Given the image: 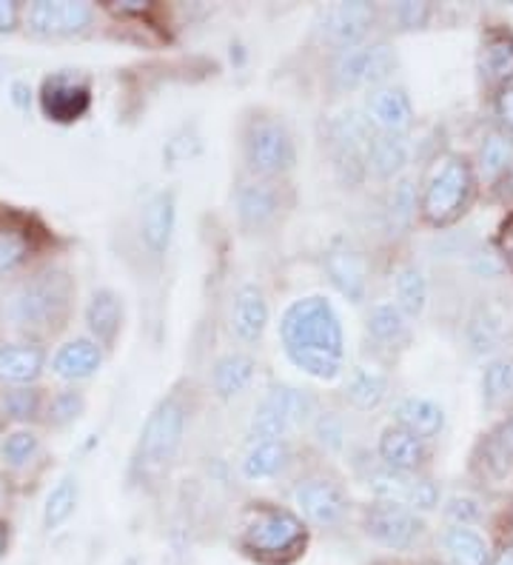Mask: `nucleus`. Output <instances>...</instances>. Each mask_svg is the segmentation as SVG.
I'll use <instances>...</instances> for the list:
<instances>
[{"mask_svg":"<svg viewBox=\"0 0 513 565\" xmlns=\"http://www.w3.org/2000/svg\"><path fill=\"white\" fill-rule=\"evenodd\" d=\"M124 565H140V559H137V557H129V559H126Z\"/></svg>","mask_w":513,"mask_h":565,"instance_id":"obj_54","label":"nucleus"},{"mask_svg":"<svg viewBox=\"0 0 513 565\" xmlns=\"http://www.w3.org/2000/svg\"><path fill=\"white\" fill-rule=\"evenodd\" d=\"M306 543V529L297 514L277 505H257L246 514L243 523V548L260 559H282L297 554Z\"/></svg>","mask_w":513,"mask_h":565,"instance_id":"obj_6","label":"nucleus"},{"mask_svg":"<svg viewBox=\"0 0 513 565\" xmlns=\"http://www.w3.org/2000/svg\"><path fill=\"white\" fill-rule=\"evenodd\" d=\"M29 243L18 232H0V275L14 271L26 260Z\"/></svg>","mask_w":513,"mask_h":565,"instance_id":"obj_42","label":"nucleus"},{"mask_svg":"<svg viewBox=\"0 0 513 565\" xmlns=\"http://www.w3.org/2000/svg\"><path fill=\"white\" fill-rule=\"evenodd\" d=\"M368 489L376 497V503L399 505L414 514H428L439 505V489L431 477L408 475V471L376 466L368 475Z\"/></svg>","mask_w":513,"mask_h":565,"instance_id":"obj_9","label":"nucleus"},{"mask_svg":"<svg viewBox=\"0 0 513 565\" xmlns=\"http://www.w3.org/2000/svg\"><path fill=\"white\" fill-rule=\"evenodd\" d=\"M3 412L12 417V420L29 423L34 420L38 414H43V401L41 392H34V388H12V392L3 394Z\"/></svg>","mask_w":513,"mask_h":565,"instance_id":"obj_41","label":"nucleus"},{"mask_svg":"<svg viewBox=\"0 0 513 565\" xmlns=\"http://www.w3.org/2000/svg\"><path fill=\"white\" fill-rule=\"evenodd\" d=\"M391 18L399 23V29H423L431 21V7L428 3H397L391 9Z\"/></svg>","mask_w":513,"mask_h":565,"instance_id":"obj_44","label":"nucleus"},{"mask_svg":"<svg viewBox=\"0 0 513 565\" xmlns=\"http://www.w3.org/2000/svg\"><path fill=\"white\" fill-rule=\"evenodd\" d=\"M371 340L385 349H405L410 343V323L397 303H376L365 320Z\"/></svg>","mask_w":513,"mask_h":565,"instance_id":"obj_32","label":"nucleus"},{"mask_svg":"<svg viewBox=\"0 0 513 565\" xmlns=\"http://www.w3.org/2000/svg\"><path fill=\"white\" fill-rule=\"evenodd\" d=\"M419 183L414 178H399L388 192V228L391 235H405L419 212Z\"/></svg>","mask_w":513,"mask_h":565,"instance_id":"obj_34","label":"nucleus"},{"mask_svg":"<svg viewBox=\"0 0 513 565\" xmlns=\"http://www.w3.org/2000/svg\"><path fill=\"white\" fill-rule=\"evenodd\" d=\"M103 345L92 338H75L63 343L52 358V372L61 380H89L100 372Z\"/></svg>","mask_w":513,"mask_h":565,"instance_id":"obj_24","label":"nucleus"},{"mask_svg":"<svg viewBox=\"0 0 513 565\" xmlns=\"http://www.w3.org/2000/svg\"><path fill=\"white\" fill-rule=\"evenodd\" d=\"M314 435L322 446L336 451V448H342V440H345V428H342V420L336 414L322 412L314 417Z\"/></svg>","mask_w":513,"mask_h":565,"instance_id":"obj_43","label":"nucleus"},{"mask_svg":"<svg viewBox=\"0 0 513 565\" xmlns=\"http://www.w3.org/2000/svg\"><path fill=\"white\" fill-rule=\"evenodd\" d=\"M493 111H496V120H500L502 131L513 135V81L496 89V97H493Z\"/></svg>","mask_w":513,"mask_h":565,"instance_id":"obj_46","label":"nucleus"},{"mask_svg":"<svg viewBox=\"0 0 513 565\" xmlns=\"http://www.w3.org/2000/svg\"><path fill=\"white\" fill-rule=\"evenodd\" d=\"M41 451V437L29 431V428H18L12 435H7L0 440V457L7 460V466L12 469H23L34 460V455Z\"/></svg>","mask_w":513,"mask_h":565,"instance_id":"obj_38","label":"nucleus"},{"mask_svg":"<svg viewBox=\"0 0 513 565\" xmlns=\"http://www.w3.org/2000/svg\"><path fill=\"white\" fill-rule=\"evenodd\" d=\"M7 543H9V534H7V529L0 525V557H3V552H7Z\"/></svg>","mask_w":513,"mask_h":565,"instance_id":"obj_53","label":"nucleus"},{"mask_svg":"<svg viewBox=\"0 0 513 565\" xmlns=\"http://www.w3.org/2000/svg\"><path fill=\"white\" fill-rule=\"evenodd\" d=\"M479 70L496 89L513 81V32L507 29H488L479 49Z\"/></svg>","mask_w":513,"mask_h":565,"instance_id":"obj_27","label":"nucleus"},{"mask_svg":"<svg viewBox=\"0 0 513 565\" xmlns=\"http://www.w3.org/2000/svg\"><path fill=\"white\" fill-rule=\"evenodd\" d=\"M12 100H14V106L26 109L29 100H32V89H29V83H23V81L12 83Z\"/></svg>","mask_w":513,"mask_h":565,"instance_id":"obj_50","label":"nucleus"},{"mask_svg":"<svg viewBox=\"0 0 513 565\" xmlns=\"http://www.w3.org/2000/svg\"><path fill=\"white\" fill-rule=\"evenodd\" d=\"M243 158L254 178H282L297 163L295 135L277 115L257 111L243 126Z\"/></svg>","mask_w":513,"mask_h":565,"instance_id":"obj_4","label":"nucleus"},{"mask_svg":"<svg viewBox=\"0 0 513 565\" xmlns=\"http://www.w3.org/2000/svg\"><path fill=\"white\" fill-rule=\"evenodd\" d=\"M442 518L448 525H459V529H473L482 520V503L471 494H453L445 500Z\"/></svg>","mask_w":513,"mask_h":565,"instance_id":"obj_40","label":"nucleus"},{"mask_svg":"<svg viewBox=\"0 0 513 565\" xmlns=\"http://www.w3.org/2000/svg\"><path fill=\"white\" fill-rule=\"evenodd\" d=\"M295 500L300 505L302 518L320 529H334L349 514V494L342 491L334 477L311 475L300 480L295 489Z\"/></svg>","mask_w":513,"mask_h":565,"instance_id":"obj_11","label":"nucleus"},{"mask_svg":"<svg viewBox=\"0 0 513 565\" xmlns=\"http://www.w3.org/2000/svg\"><path fill=\"white\" fill-rule=\"evenodd\" d=\"M493 246H496V255L505 263V269L513 271V212L502 221L500 235H496V243H493Z\"/></svg>","mask_w":513,"mask_h":565,"instance_id":"obj_48","label":"nucleus"},{"mask_svg":"<svg viewBox=\"0 0 513 565\" xmlns=\"http://www.w3.org/2000/svg\"><path fill=\"white\" fill-rule=\"evenodd\" d=\"M394 426L405 428L419 440L431 443L445 431V408L431 397L410 394L394 406Z\"/></svg>","mask_w":513,"mask_h":565,"instance_id":"obj_21","label":"nucleus"},{"mask_svg":"<svg viewBox=\"0 0 513 565\" xmlns=\"http://www.w3.org/2000/svg\"><path fill=\"white\" fill-rule=\"evenodd\" d=\"M280 343L286 358L308 377H340L345 363V334H342L340 315L325 297H300L282 311Z\"/></svg>","mask_w":513,"mask_h":565,"instance_id":"obj_1","label":"nucleus"},{"mask_svg":"<svg viewBox=\"0 0 513 565\" xmlns=\"http://www.w3.org/2000/svg\"><path fill=\"white\" fill-rule=\"evenodd\" d=\"M174 226H178V198H174V192L163 189V192L151 194L143 212H140V241L154 260H163L165 252H169Z\"/></svg>","mask_w":513,"mask_h":565,"instance_id":"obj_17","label":"nucleus"},{"mask_svg":"<svg viewBox=\"0 0 513 565\" xmlns=\"http://www.w3.org/2000/svg\"><path fill=\"white\" fill-rule=\"evenodd\" d=\"M410 163V140L408 135H383L376 131L365 152V169L376 180H394L405 172Z\"/></svg>","mask_w":513,"mask_h":565,"instance_id":"obj_22","label":"nucleus"},{"mask_svg":"<svg viewBox=\"0 0 513 565\" xmlns=\"http://www.w3.org/2000/svg\"><path fill=\"white\" fill-rule=\"evenodd\" d=\"M46 369V354L41 345L3 343L0 345V383L7 386H29Z\"/></svg>","mask_w":513,"mask_h":565,"instance_id":"obj_23","label":"nucleus"},{"mask_svg":"<svg viewBox=\"0 0 513 565\" xmlns=\"http://www.w3.org/2000/svg\"><path fill=\"white\" fill-rule=\"evenodd\" d=\"M365 534L391 552H408L423 540L425 523L419 514L399 505L376 503L365 518Z\"/></svg>","mask_w":513,"mask_h":565,"instance_id":"obj_12","label":"nucleus"},{"mask_svg":"<svg viewBox=\"0 0 513 565\" xmlns=\"http://www.w3.org/2000/svg\"><path fill=\"white\" fill-rule=\"evenodd\" d=\"M505 334V320L491 303L473 306L471 315L466 320V343L473 354L485 358V354L496 352V345L502 343Z\"/></svg>","mask_w":513,"mask_h":565,"instance_id":"obj_30","label":"nucleus"},{"mask_svg":"<svg viewBox=\"0 0 513 565\" xmlns=\"http://www.w3.org/2000/svg\"><path fill=\"white\" fill-rule=\"evenodd\" d=\"M388 397V377L374 369H354L345 386V401L360 412H374Z\"/></svg>","mask_w":513,"mask_h":565,"instance_id":"obj_35","label":"nucleus"},{"mask_svg":"<svg viewBox=\"0 0 513 565\" xmlns=\"http://www.w3.org/2000/svg\"><path fill=\"white\" fill-rule=\"evenodd\" d=\"M0 500H3V483H0Z\"/></svg>","mask_w":513,"mask_h":565,"instance_id":"obj_55","label":"nucleus"},{"mask_svg":"<svg viewBox=\"0 0 513 565\" xmlns=\"http://www.w3.org/2000/svg\"><path fill=\"white\" fill-rule=\"evenodd\" d=\"M257 374V360L246 352H228L214 363L212 388L220 401H232L239 392H246L248 383Z\"/></svg>","mask_w":513,"mask_h":565,"instance_id":"obj_29","label":"nucleus"},{"mask_svg":"<svg viewBox=\"0 0 513 565\" xmlns=\"http://www.w3.org/2000/svg\"><path fill=\"white\" fill-rule=\"evenodd\" d=\"M394 303L403 311L408 320L423 318L428 309V277H425L423 266L417 263H405L394 275Z\"/></svg>","mask_w":513,"mask_h":565,"instance_id":"obj_31","label":"nucleus"},{"mask_svg":"<svg viewBox=\"0 0 513 565\" xmlns=\"http://www.w3.org/2000/svg\"><path fill=\"white\" fill-rule=\"evenodd\" d=\"M77 497H81V489H77L75 477H63L61 483L49 491L46 505H43V525H46V531L61 529L75 514Z\"/></svg>","mask_w":513,"mask_h":565,"instance_id":"obj_37","label":"nucleus"},{"mask_svg":"<svg viewBox=\"0 0 513 565\" xmlns=\"http://www.w3.org/2000/svg\"><path fill=\"white\" fill-rule=\"evenodd\" d=\"M268 318H271V311H268L266 291L257 282L239 286L232 306V331L237 334V340H243V343H257L266 334Z\"/></svg>","mask_w":513,"mask_h":565,"instance_id":"obj_20","label":"nucleus"},{"mask_svg":"<svg viewBox=\"0 0 513 565\" xmlns=\"http://www.w3.org/2000/svg\"><path fill=\"white\" fill-rule=\"evenodd\" d=\"M325 271L342 297H349L351 303H363L368 291V263L349 237H336L325 248Z\"/></svg>","mask_w":513,"mask_h":565,"instance_id":"obj_16","label":"nucleus"},{"mask_svg":"<svg viewBox=\"0 0 513 565\" xmlns=\"http://www.w3.org/2000/svg\"><path fill=\"white\" fill-rule=\"evenodd\" d=\"M479 194V178L471 160L459 152L434 158L419 189V221L431 228L457 226Z\"/></svg>","mask_w":513,"mask_h":565,"instance_id":"obj_2","label":"nucleus"},{"mask_svg":"<svg viewBox=\"0 0 513 565\" xmlns=\"http://www.w3.org/2000/svg\"><path fill=\"white\" fill-rule=\"evenodd\" d=\"M75 300V282L63 269H43L23 280L9 295L7 311L9 323L26 334H55L66 326L68 311Z\"/></svg>","mask_w":513,"mask_h":565,"instance_id":"obj_3","label":"nucleus"},{"mask_svg":"<svg viewBox=\"0 0 513 565\" xmlns=\"http://www.w3.org/2000/svg\"><path fill=\"white\" fill-rule=\"evenodd\" d=\"M471 269L477 271L479 277H500L505 269V263H502V257L496 255V252H477V255L471 257Z\"/></svg>","mask_w":513,"mask_h":565,"instance_id":"obj_47","label":"nucleus"},{"mask_svg":"<svg viewBox=\"0 0 513 565\" xmlns=\"http://www.w3.org/2000/svg\"><path fill=\"white\" fill-rule=\"evenodd\" d=\"M86 326L92 331V340L103 349H111V343L120 334L124 326V300L111 289H97L86 303Z\"/></svg>","mask_w":513,"mask_h":565,"instance_id":"obj_25","label":"nucleus"},{"mask_svg":"<svg viewBox=\"0 0 513 565\" xmlns=\"http://www.w3.org/2000/svg\"><path fill=\"white\" fill-rule=\"evenodd\" d=\"M185 423H189V412L178 392L163 397L149 414L140 440H137L135 451V469L149 475V471L165 469L174 457H178L180 446H183Z\"/></svg>","mask_w":513,"mask_h":565,"instance_id":"obj_5","label":"nucleus"},{"mask_svg":"<svg viewBox=\"0 0 513 565\" xmlns=\"http://www.w3.org/2000/svg\"><path fill=\"white\" fill-rule=\"evenodd\" d=\"M482 403L488 408H500L513 401V358H493L482 369Z\"/></svg>","mask_w":513,"mask_h":565,"instance_id":"obj_36","label":"nucleus"},{"mask_svg":"<svg viewBox=\"0 0 513 565\" xmlns=\"http://www.w3.org/2000/svg\"><path fill=\"white\" fill-rule=\"evenodd\" d=\"M288 462H291L288 440H252L239 460V471L246 480H268V477L286 471Z\"/></svg>","mask_w":513,"mask_h":565,"instance_id":"obj_28","label":"nucleus"},{"mask_svg":"<svg viewBox=\"0 0 513 565\" xmlns=\"http://www.w3.org/2000/svg\"><path fill=\"white\" fill-rule=\"evenodd\" d=\"M365 115L371 126L383 135H408L414 124V104L403 86H380V89H371L365 100Z\"/></svg>","mask_w":513,"mask_h":565,"instance_id":"obj_18","label":"nucleus"},{"mask_svg":"<svg viewBox=\"0 0 513 565\" xmlns=\"http://www.w3.org/2000/svg\"><path fill=\"white\" fill-rule=\"evenodd\" d=\"M95 21L89 3H68V0H38L26 12L29 32L43 38L81 35Z\"/></svg>","mask_w":513,"mask_h":565,"instance_id":"obj_14","label":"nucleus"},{"mask_svg":"<svg viewBox=\"0 0 513 565\" xmlns=\"http://www.w3.org/2000/svg\"><path fill=\"white\" fill-rule=\"evenodd\" d=\"M493 189H496V194H500V198H505V201H513V169Z\"/></svg>","mask_w":513,"mask_h":565,"instance_id":"obj_51","label":"nucleus"},{"mask_svg":"<svg viewBox=\"0 0 513 565\" xmlns=\"http://www.w3.org/2000/svg\"><path fill=\"white\" fill-rule=\"evenodd\" d=\"M491 565H513V543L502 545L500 554L491 559Z\"/></svg>","mask_w":513,"mask_h":565,"instance_id":"obj_52","label":"nucleus"},{"mask_svg":"<svg viewBox=\"0 0 513 565\" xmlns=\"http://www.w3.org/2000/svg\"><path fill=\"white\" fill-rule=\"evenodd\" d=\"M234 209H237L239 226L248 232H260V228L271 226L282 212V189L277 180L248 178L237 186V198H234Z\"/></svg>","mask_w":513,"mask_h":565,"instance_id":"obj_15","label":"nucleus"},{"mask_svg":"<svg viewBox=\"0 0 513 565\" xmlns=\"http://www.w3.org/2000/svg\"><path fill=\"white\" fill-rule=\"evenodd\" d=\"M317 401L306 388L295 386H271L260 406L254 408L252 417V440H286L288 431L314 423Z\"/></svg>","mask_w":513,"mask_h":565,"instance_id":"obj_7","label":"nucleus"},{"mask_svg":"<svg viewBox=\"0 0 513 565\" xmlns=\"http://www.w3.org/2000/svg\"><path fill=\"white\" fill-rule=\"evenodd\" d=\"M376 18L380 12L371 3H334V7L322 9L320 21H317V38L340 52L360 46L371 35Z\"/></svg>","mask_w":513,"mask_h":565,"instance_id":"obj_10","label":"nucleus"},{"mask_svg":"<svg viewBox=\"0 0 513 565\" xmlns=\"http://www.w3.org/2000/svg\"><path fill=\"white\" fill-rule=\"evenodd\" d=\"M479 183L496 186L502 178L513 169V135L502 129L488 131L482 143H479L477 160H473Z\"/></svg>","mask_w":513,"mask_h":565,"instance_id":"obj_26","label":"nucleus"},{"mask_svg":"<svg viewBox=\"0 0 513 565\" xmlns=\"http://www.w3.org/2000/svg\"><path fill=\"white\" fill-rule=\"evenodd\" d=\"M18 3H9V0H0V32H12L18 26Z\"/></svg>","mask_w":513,"mask_h":565,"instance_id":"obj_49","label":"nucleus"},{"mask_svg":"<svg viewBox=\"0 0 513 565\" xmlns=\"http://www.w3.org/2000/svg\"><path fill=\"white\" fill-rule=\"evenodd\" d=\"M442 545L448 559H451V565H491L488 540L482 537L477 529L448 525V531L442 534Z\"/></svg>","mask_w":513,"mask_h":565,"instance_id":"obj_33","label":"nucleus"},{"mask_svg":"<svg viewBox=\"0 0 513 565\" xmlns=\"http://www.w3.org/2000/svg\"><path fill=\"white\" fill-rule=\"evenodd\" d=\"M376 455L383 460V466L397 471H408V475H423L431 462V446L419 437H414L405 428L394 426L391 423L380 435V443H376Z\"/></svg>","mask_w":513,"mask_h":565,"instance_id":"obj_19","label":"nucleus"},{"mask_svg":"<svg viewBox=\"0 0 513 565\" xmlns=\"http://www.w3.org/2000/svg\"><path fill=\"white\" fill-rule=\"evenodd\" d=\"M83 408H86V397L81 392H75V388H63V392L52 394V401L46 403L43 414H46L49 426L63 428L68 423H75L83 414Z\"/></svg>","mask_w":513,"mask_h":565,"instance_id":"obj_39","label":"nucleus"},{"mask_svg":"<svg viewBox=\"0 0 513 565\" xmlns=\"http://www.w3.org/2000/svg\"><path fill=\"white\" fill-rule=\"evenodd\" d=\"M491 448H493V455L500 457V460H505V466H511L513 462V412L507 414L505 420L500 423V428L493 431Z\"/></svg>","mask_w":513,"mask_h":565,"instance_id":"obj_45","label":"nucleus"},{"mask_svg":"<svg viewBox=\"0 0 513 565\" xmlns=\"http://www.w3.org/2000/svg\"><path fill=\"white\" fill-rule=\"evenodd\" d=\"M92 92L89 81L81 77L77 72H55L43 81L41 89V106L43 115L55 124H72V120L83 118L89 111Z\"/></svg>","mask_w":513,"mask_h":565,"instance_id":"obj_13","label":"nucleus"},{"mask_svg":"<svg viewBox=\"0 0 513 565\" xmlns=\"http://www.w3.org/2000/svg\"><path fill=\"white\" fill-rule=\"evenodd\" d=\"M397 70V52L388 43H360V46L342 49L331 66V81L340 92L360 89V86H385Z\"/></svg>","mask_w":513,"mask_h":565,"instance_id":"obj_8","label":"nucleus"}]
</instances>
